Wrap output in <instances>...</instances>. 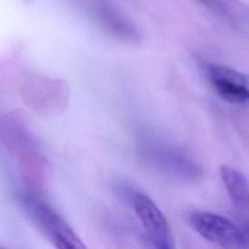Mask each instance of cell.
<instances>
[{
    "label": "cell",
    "instance_id": "1",
    "mask_svg": "<svg viewBox=\"0 0 249 249\" xmlns=\"http://www.w3.org/2000/svg\"><path fill=\"white\" fill-rule=\"evenodd\" d=\"M140 155L159 172L176 180L192 182L199 178L200 167L187 154L158 139H144L140 144Z\"/></svg>",
    "mask_w": 249,
    "mask_h": 249
},
{
    "label": "cell",
    "instance_id": "2",
    "mask_svg": "<svg viewBox=\"0 0 249 249\" xmlns=\"http://www.w3.org/2000/svg\"><path fill=\"white\" fill-rule=\"evenodd\" d=\"M23 205L34 224L56 248H86L72 228L50 205L32 196L25 197Z\"/></svg>",
    "mask_w": 249,
    "mask_h": 249
},
{
    "label": "cell",
    "instance_id": "3",
    "mask_svg": "<svg viewBox=\"0 0 249 249\" xmlns=\"http://www.w3.org/2000/svg\"><path fill=\"white\" fill-rule=\"evenodd\" d=\"M190 222L197 233L209 242L229 249L248 247L247 231L224 216L196 211L191 214Z\"/></svg>",
    "mask_w": 249,
    "mask_h": 249
},
{
    "label": "cell",
    "instance_id": "4",
    "mask_svg": "<svg viewBox=\"0 0 249 249\" xmlns=\"http://www.w3.org/2000/svg\"><path fill=\"white\" fill-rule=\"evenodd\" d=\"M130 200L143 228L146 242L160 249L174 248V239L169 224L158 205L141 192L132 193Z\"/></svg>",
    "mask_w": 249,
    "mask_h": 249
},
{
    "label": "cell",
    "instance_id": "5",
    "mask_svg": "<svg viewBox=\"0 0 249 249\" xmlns=\"http://www.w3.org/2000/svg\"><path fill=\"white\" fill-rule=\"evenodd\" d=\"M206 77L215 92L224 100L234 104L248 101V79L245 74L228 66L209 64Z\"/></svg>",
    "mask_w": 249,
    "mask_h": 249
},
{
    "label": "cell",
    "instance_id": "6",
    "mask_svg": "<svg viewBox=\"0 0 249 249\" xmlns=\"http://www.w3.org/2000/svg\"><path fill=\"white\" fill-rule=\"evenodd\" d=\"M221 178L228 195L234 206L247 217L249 207V189L246 176L239 170L223 165L221 167Z\"/></svg>",
    "mask_w": 249,
    "mask_h": 249
},
{
    "label": "cell",
    "instance_id": "7",
    "mask_svg": "<svg viewBox=\"0 0 249 249\" xmlns=\"http://www.w3.org/2000/svg\"><path fill=\"white\" fill-rule=\"evenodd\" d=\"M200 1H203V2H210V0H200Z\"/></svg>",
    "mask_w": 249,
    "mask_h": 249
}]
</instances>
